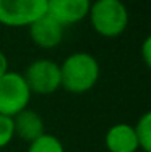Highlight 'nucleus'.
I'll use <instances>...</instances> for the list:
<instances>
[{
    "mask_svg": "<svg viewBox=\"0 0 151 152\" xmlns=\"http://www.w3.org/2000/svg\"><path fill=\"white\" fill-rule=\"evenodd\" d=\"M8 71V58H7V55L0 50V76H3Z\"/></svg>",
    "mask_w": 151,
    "mask_h": 152,
    "instance_id": "obj_14",
    "label": "nucleus"
},
{
    "mask_svg": "<svg viewBox=\"0 0 151 152\" xmlns=\"http://www.w3.org/2000/svg\"><path fill=\"white\" fill-rule=\"evenodd\" d=\"M28 28H29L31 41L41 49H54L63 39V26L47 13L38 18Z\"/></svg>",
    "mask_w": 151,
    "mask_h": 152,
    "instance_id": "obj_7",
    "label": "nucleus"
},
{
    "mask_svg": "<svg viewBox=\"0 0 151 152\" xmlns=\"http://www.w3.org/2000/svg\"><path fill=\"white\" fill-rule=\"evenodd\" d=\"M12 118H13L15 136H18L20 139L31 142V141L38 139L41 134H44V121H42L41 115L38 112L24 108Z\"/></svg>",
    "mask_w": 151,
    "mask_h": 152,
    "instance_id": "obj_9",
    "label": "nucleus"
},
{
    "mask_svg": "<svg viewBox=\"0 0 151 152\" xmlns=\"http://www.w3.org/2000/svg\"><path fill=\"white\" fill-rule=\"evenodd\" d=\"M47 12V0H0V24L24 28Z\"/></svg>",
    "mask_w": 151,
    "mask_h": 152,
    "instance_id": "obj_4",
    "label": "nucleus"
},
{
    "mask_svg": "<svg viewBox=\"0 0 151 152\" xmlns=\"http://www.w3.org/2000/svg\"><path fill=\"white\" fill-rule=\"evenodd\" d=\"M93 29L102 37H117L128 26V10L122 0H96L89 7Z\"/></svg>",
    "mask_w": 151,
    "mask_h": 152,
    "instance_id": "obj_2",
    "label": "nucleus"
},
{
    "mask_svg": "<svg viewBox=\"0 0 151 152\" xmlns=\"http://www.w3.org/2000/svg\"><path fill=\"white\" fill-rule=\"evenodd\" d=\"M104 141L109 152H136L140 149L135 129L128 123H117L110 126Z\"/></svg>",
    "mask_w": 151,
    "mask_h": 152,
    "instance_id": "obj_8",
    "label": "nucleus"
},
{
    "mask_svg": "<svg viewBox=\"0 0 151 152\" xmlns=\"http://www.w3.org/2000/svg\"><path fill=\"white\" fill-rule=\"evenodd\" d=\"M136 139H138V146L143 152L151 151V113L146 112L138 118L136 125L133 126Z\"/></svg>",
    "mask_w": 151,
    "mask_h": 152,
    "instance_id": "obj_10",
    "label": "nucleus"
},
{
    "mask_svg": "<svg viewBox=\"0 0 151 152\" xmlns=\"http://www.w3.org/2000/svg\"><path fill=\"white\" fill-rule=\"evenodd\" d=\"M99 79V63L91 53L77 52L60 65V88L71 94L91 91Z\"/></svg>",
    "mask_w": 151,
    "mask_h": 152,
    "instance_id": "obj_1",
    "label": "nucleus"
},
{
    "mask_svg": "<svg viewBox=\"0 0 151 152\" xmlns=\"http://www.w3.org/2000/svg\"><path fill=\"white\" fill-rule=\"evenodd\" d=\"M31 94L47 96L60 89V65L49 58L34 60L23 75Z\"/></svg>",
    "mask_w": 151,
    "mask_h": 152,
    "instance_id": "obj_5",
    "label": "nucleus"
},
{
    "mask_svg": "<svg viewBox=\"0 0 151 152\" xmlns=\"http://www.w3.org/2000/svg\"><path fill=\"white\" fill-rule=\"evenodd\" d=\"M28 152H65L63 144L60 142V139L54 134H41L38 139L31 141Z\"/></svg>",
    "mask_w": 151,
    "mask_h": 152,
    "instance_id": "obj_11",
    "label": "nucleus"
},
{
    "mask_svg": "<svg viewBox=\"0 0 151 152\" xmlns=\"http://www.w3.org/2000/svg\"><path fill=\"white\" fill-rule=\"evenodd\" d=\"M91 0H47V15L63 28L83 21L89 13Z\"/></svg>",
    "mask_w": 151,
    "mask_h": 152,
    "instance_id": "obj_6",
    "label": "nucleus"
},
{
    "mask_svg": "<svg viewBox=\"0 0 151 152\" xmlns=\"http://www.w3.org/2000/svg\"><path fill=\"white\" fill-rule=\"evenodd\" d=\"M15 137V128H13V118L7 115H0V149L8 146Z\"/></svg>",
    "mask_w": 151,
    "mask_h": 152,
    "instance_id": "obj_12",
    "label": "nucleus"
},
{
    "mask_svg": "<svg viewBox=\"0 0 151 152\" xmlns=\"http://www.w3.org/2000/svg\"><path fill=\"white\" fill-rule=\"evenodd\" d=\"M141 55H143V61L146 66L151 65V37H146L145 42L141 45Z\"/></svg>",
    "mask_w": 151,
    "mask_h": 152,
    "instance_id": "obj_13",
    "label": "nucleus"
},
{
    "mask_svg": "<svg viewBox=\"0 0 151 152\" xmlns=\"http://www.w3.org/2000/svg\"><path fill=\"white\" fill-rule=\"evenodd\" d=\"M31 91L23 75L16 71H7L0 76V115L15 117L21 110L28 108Z\"/></svg>",
    "mask_w": 151,
    "mask_h": 152,
    "instance_id": "obj_3",
    "label": "nucleus"
}]
</instances>
